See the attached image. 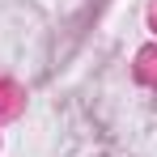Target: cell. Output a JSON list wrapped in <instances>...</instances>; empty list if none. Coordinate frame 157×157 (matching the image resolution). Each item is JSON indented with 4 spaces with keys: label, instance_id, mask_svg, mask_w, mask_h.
<instances>
[{
    "label": "cell",
    "instance_id": "1",
    "mask_svg": "<svg viewBox=\"0 0 157 157\" xmlns=\"http://www.w3.org/2000/svg\"><path fill=\"white\" fill-rule=\"evenodd\" d=\"M140 77H144V81H157V51H144V55H140Z\"/></svg>",
    "mask_w": 157,
    "mask_h": 157
}]
</instances>
